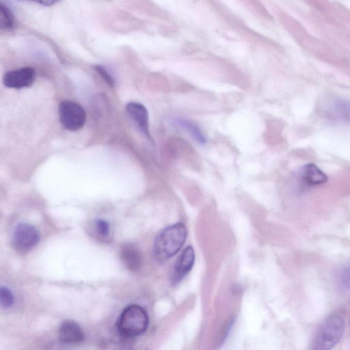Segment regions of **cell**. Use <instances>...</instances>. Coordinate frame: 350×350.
<instances>
[{
  "instance_id": "cell-1",
  "label": "cell",
  "mask_w": 350,
  "mask_h": 350,
  "mask_svg": "<svg viewBox=\"0 0 350 350\" xmlns=\"http://www.w3.org/2000/svg\"><path fill=\"white\" fill-rule=\"evenodd\" d=\"M187 235V228L183 223H176L163 228L154 241L155 260L163 262L174 256L183 247Z\"/></svg>"
},
{
  "instance_id": "cell-2",
  "label": "cell",
  "mask_w": 350,
  "mask_h": 350,
  "mask_svg": "<svg viewBox=\"0 0 350 350\" xmlns=\"http://www.w3.org/2000/svg\"><path fill=\"white\" fill-rule=\"evenodd\" d=\"M344 331L343 317L338 313L329 314L318 327L310 350H332L342 338Z\"/></svg>"
},
{
  "instance_id": "cell-3",
  "label": "cell",
  "mask_w": 350,
  "mask_h": 350,
  "mask_svg": "<svg viewBox=\"0 0 350 350\" xmlns=\"http://www.w3.org/2000/svg\"><path fill=\"white\" fill-rule=\"evenodd\" d=\"M149 318L140 306H128L120 314L116 324L118 333L125 338H134L144 334L148 329Z\"/></svg>"
},
{
  "instance_id": "cell-4",
  "label": "cell",
  "mask_w": 350,
  "mask_h": 350,
  "mask_svg": "<svg viewBox=\"0 0 350 350\" xmlns=\"http://www.w3.org/2000/svg\"><path fill=\"white\" fill-rule=\"evenodd\" d=\"M59 118L64 128L69 131H77L84 126L86 113L79 103L65 100L59 103Z\"/></svg>"
},
{
  "instance_id": "cell-5",
  "label": "cell",
  "mask_w": 350,
  "mask_h": 350,
  "mask_svg": "<svg viewBox=\"0 0 350 350\" xmlns=\"http://www.w3.org/2000/svg\"><path fill=\"white\" fill-rule=\"evenodd\" d=\"M39 232L27 223L18 224L13 230L12 243L18 251L26 252L33 247L39 241Z\"/></svg>"
},
{
  "instance_id": "cell-6",
  "label": "cell",
  "mask_w": 350,
  "mask_h": 350,
  "mask_svg": "<svg viewBox=\"0 0 350 350\" xmlns=\"http://www.w3.org/2000/svg\"><path fill=\"white\" fill-rule=\"evenodd\" d=\"M36 72L31 67H24L6 72L3 77L5 86L20 89L31 86L36 79Z\"/></svg>"
},
{
  "instance_id": "cell-7",
  "label": "cell",
  "mask_w": 350,
  "mask_h": 350,
  "mask_svg": "<svg viewBox=\"0 0 350 350\" xmlns=\"http://www.w3.org/2000/svg\"><path fill=\"white\" fill-rule=\"evenodd\" d=\"M195 262V252L191 246H187L177 258L172 273L173 285L178 284L191 270Z\"/></svg>"
},
{
  "instance_id": "cell-8",
  "label": "cell",
  "mask_w": 350,
  "mask_h": 350,
  "mask_svg": "<svg viewBox=\"0 0 350 350\" xmlns=\"http://www.w3.org/2000/svg\"><path fill=\"white\" fill-rule=\"evenodd\" d=\"M126 111L143 134L150 139L148 112L145 106L139 103L130 102L126 106Z\"/></svg>"
},
{
  "instance_id": "cell-9",
  "label": "cell",
  "mask_w": 350,
  "mask_h": 350,
  "mask_svg": "<svg viewBox=\"0 0 350 350\" xmlns=\"http://www.w3.org/2000/svg\"><path fill=\"white\" fill-rule=\"evenodd\" d=\"M58 338L63 343L76 344L84 340L85 334L77 322L66 320L59 327Z\"/></svg>"
},
{
  "instance_id": "cell-10",
  "label": "cell",
  "mask_w": 350,
  "mask_h": 350,
  "mask_svg": "<svg viewBox=\"0 0 350 350\" xmlns=\"http://www.w3.org/2000/svg\"><path fill=\"white\" fill-rule=\"evenodd\" d=\"M120 258L124 265L131 271L139 269L142 265V253L132 243L124 244L121 247Z\"/></svg>"
},
{
  "instance_id": "cell-11",
  "label": "cell",
  "mask_w": 350,
  "mask_h": 350,
  "mask_svg": "<svg viewBox=\"0 0 350 350\" xmlns=\"http://www.w3.org/2000/svg\"><path fill=\"white\" fill-rule=\"evenodd\" d=\"M327 116L334 120L350 123V100H334L327 109Z\"/></svg>"
},
{
  "instance_id": "cell-12",
  "label": "cell",
  "mask_w": 350,
  "mask_h": 350,
  "mask_svg": "<svg viewBox=\"0 0 350 350\" xmlns=\"http://www.w3.org/2000/svg\"><path fill=\"white\" fill-rule=\"evenodd\" d=\"M301 178L308 186L323 184L327 180L326 174L314 163H308L302 167Z\"/></svg>"
},
{
  "instance_id": "cell-13",
  "label": "cell",
  "mask_w": 350,
  "mask_h": 350,
  "mask_svg": "<svg viewBox=\"0 0 350 350\" xmlns=\"http://www.w3.org/2000/svg\"><path fill=\"white\" fill-rule=\"evenodd\" d=\"M174 124L185 130L199 144H204L206 142V137L202 130L193 122L184 118H175Z\"/></svg>"
},
{
  "instance_id": "cell-14",
  "label": "cell",
  "mask_w": 350,
  "mask_h": 350,
  "mask_svg": "<svg viewBox=\"0 0 350 350\" xmlns=\"http://www.w3.org/2000/svg\"><path fill=\"white\" fill-rule=\"evenodd\" d=\"M0 26L3 29H12L14 26V16L10 9L0 3Z\"/></svg>"
},
{
  "instance_id": "cell-15",
  "label": "cell",
  "mask_w": 350,
  "mask_h": 350,
  "mask_svg": "<svg viewBox=\"0 0 350 350\" xmlns=\"http://www.w3.org/2000/svg\"><path fill=\"white\" fill-rule=\"evenodd\" d=\"M14 303V297L10 288L6 286L0 288V304L4 308L12 306Z\"/></svg>"
},
{
  "instance_id": "cell-16",
  "label": "cell",
  "mask_w": 350,
  "mask_h": 350,
  "mask_svg": "<svg viewBox=\"0 0 350 350\" xmlns=\"http://www.w3.org/2000/svg\"><path fill=\"white\" fill-rule=\"evenodd\" d=\"M340 286L344 289H350V264L345 266L338 275Z\"/></svg>"
},
{
  "instance_id": "cell-17",
  "label": "cell",
  "mask_w": 350,
  "mask_h": 350,
  "mask_svg": "<svg viewBox=\"0 0 350 350\" xmlns=\"http://www.w3.org/2000/svg\"><path fill=\"white\" fill-rule=\"evenodd\" d=\"M96 231L103 237H107L109 234V223L102 219H97L95 223Z\"/></svg>"
},
{
  "instance_id": "cell-18",
  "label": "cell",
  "mask_w": 350,
  "mask_h": 350,
  "mask_svg": "<svg viewBox=\"0 0 350 350\" xmlns=\"http://www.w3.org/2000/svg\"><path fill=\"white\" fill-rule=\"evenodd\" d=\"M95 69L110 86H113L115 83L114 79L104 67L100 65H97L95 66Z\"/></svg>"
},
{
  "instance_id": "cell-19",
  "label": "cell",
  "mask_w": 350,
  "mask_h": 350,
  "mask_svg": "<svg viewBox=\"0 0 350 350\" xmlns=\"http://www.w3.org/2000/svg\"><path fill=\"white\" fill-rule=\"evenodd\" d=\"M37 3H40L44 5H51L53 3H55V1H37Z\"/></svg>"
}]
</instances>
